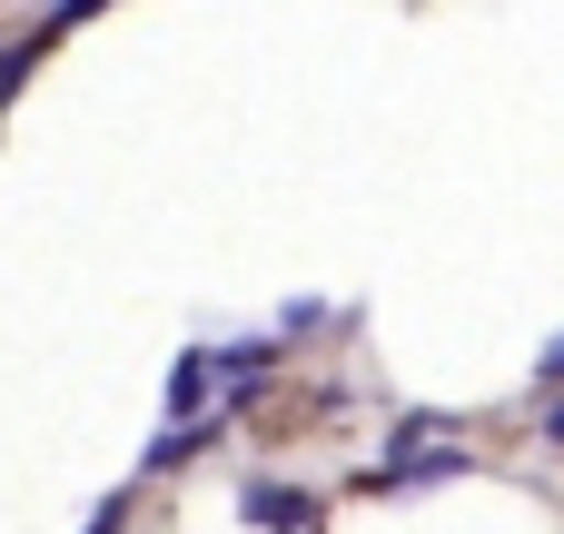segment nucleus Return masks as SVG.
<instances>
[{
    "label": "nucleus",
    "mask_w": 564,
    "mask_h": 534,
    "mask_svg": "<svg viewBox=\"0 0 564 534\" xmlns=\"http://www.w3.org/2000/svg\"><path fill=\"white\" fill-rule=\"evenodd\" d=\"M238 515H248L258 534H307V525H317V495H297V486H248Z\"/></svg>",
    "instance_id": "1"
},
{
    "label": "nucleus",
    "mask_w": 564,
    "mask_h": 534,
    "mask_svg": "<svg viewBox=\"0 0 564 534\" xmlns=\"http://www.w3.org/2000/svg\"><path fill=\"white\" fill-rule=\"evenodd\" d=\"M535 377H545V386H564V337L545 347V367H535Z\"/></svg>",
    "instance_id": "7"
},
{
    "label": "nucleus",
    "mask_w": 564,
    "mask_h": 534,
    "mask_svg": "<svg viewBox=\"0 0 564 534\" xmlns=\"http://www.w3.org/2000/svg\"><path fill=\"white\" fill-rule=\"evenodd\" d=\"M268 357H278V347H268V337H258V347H228V357H208V367H218V386H238V396H248V386H258V367H268Z\"/></svg>",
    "instance_id": "5"
},
{
    "label": "nucleus",
    "mask_w": 564,
    "mask_h": 534,
    "mask_svg": "<svg viewBox=\"0 0 564 534\" xmlns=\"http://www.w3.org/2000/svg\"><path fill=\"white\" fill-rule=\"evenodd\" d=\"M119 525H129V495H99V515H89L79 534H119Z\"/></svg>",
    "instance_id": "6"
},
{
    "label": "nucleus",
    "mask_w": 564,
    "mask_h": 534,
    "mask_svg": "<svg viewBox=\"0 0 564 534\" xmlns=\"http://www.w3.org/2000/svg\"><path fill=\"white\" fill-rule=\"evenodd\" d=\"M208 436H218V416H178V426H169V436H159V446H149L139 466H149V476H178V466H188V456H198Z\"/></svg>",
    "instance_id": "3"
},
{
    "label": "nucleus",
    "mask_w": 564,
    "mask_h": 534,
    "mask_svg": "<svg viewBox=\"0 0 564 534\" xmlns=\"http://www.w3.org/2000/svg\"><path fill=\"white\" fill-rule=\"evenodd\" d=\"M208 386H218V367H208V357H178V367H169V426H178V416H198V396H208Z\"/></svg>",
    "instance_id": "4"
},
{
    "label": "nucleus",
    "mask_w": 564,
    "mask_h": 534,
    "mask_svg": "<svg viewBox=\"0 0 564 534\" xmlns=\"http://www.w3.org/2000/svg\"><path fill=\"white\" fill-rule=\"evenodd\" d=\"M545 436H555V446H564V396H555V406H545Z\"/></svg>",
    "instance_id": "8"
},
{
    "label": "nucleus",
    "mask_w": 564,
    "mask_h": 534,
    "mask_svg": "<svg viewBox=\"0 0 564 534\" xmlns=\"http://www.w3.org/2000/svg\"><path fill=\"white\" fill-rule=\"evenodd\" d=\"M436 476H466V456H456V446H426V456L397 446V466H377L367 486H436Z\"/></svg>",
    "instance_id": "2"
}]
</instances>
